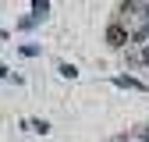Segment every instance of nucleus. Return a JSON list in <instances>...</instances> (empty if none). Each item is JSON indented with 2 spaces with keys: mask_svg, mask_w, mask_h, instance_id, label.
<instances>
[{
  "mask_svg": "<svg viewBox=\"0 0 149 142\" xmlns=\"http://www.w3.org/2000/svg\"><path fill=\"white\" fill-rule=\"evenodd\" d=\"M61 75H64V78H74V75H78V68H74V64H61Z\"/></svg>",
  "mask_w": 149,
  "mask_h": 142,
  "instance_id": "obj_3",
  "label": "nucleus"
},
{
  "mask_svg": "<svg viewBox=\"0 0 149 142\" xmlns=\"http://www.w3.org/2000/svg\"><path fill=\"white\" fill-rule=\"evenodd\" d=\"M32 128L39 132V135H46V132H50V124H46V121H32Z\"/></svg>",
  "mask_w": 149,
  "mask_h": 142,
  "instance_id": "obj_4",
  "label": "nucleus"
},
{
  "mask_svg": "<svg viewBox=\"0 0 149 142\" xmlns=\"http://www.w3.org/2000/svg\"><path fill=\"white\" fill-rule=\"evenodd\" d=\"M117 85H124V89H146L139 78H117Z\"/></svg>",
  "mask_w": 149,
  "mask_h": 142,
  "instance_id": "obj_2",
  "label": "nucleus"
},
{
  "mask_svg": "<svg viewBox=\"0 0 149 142\" xmlns=\"http://www.w3.org/2000/svg\"><path fill=\"white\" fill-rule=\"evenodd\" d=\"M128 39V36H124V29H110V43H114V46H121Z\"/></svg>",
  "mask_w": 149,
  "mask_h": 142,
  "instance_id": "obj_1",
  "label": "nucleus"
}]
</instances>
